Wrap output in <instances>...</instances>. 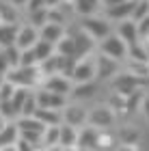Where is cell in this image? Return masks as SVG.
Instances as JSON below:
<instances>
[{"instance_id":"1","label":"cell","mask_w":149,"mask_h":151,"mask_svg":"<svg viewBox=\"0 0 149 151\" xmlns=\"http://www.w3.org/2000/svg\"><path fill=\"white\" fill-rule=\"evenodd\" d=\"M39 78H41L39 67H13L6 71V80L17 88H32Z\"/></svg>"},{"instance_id":"2","label":"cell","mask_w":149,"mask_h":151,"mask_svg":"<svg viewBox=\"0 0 149 151\" xmlns=\"http://www.w3.org/2000/svg\"><path fill=\"white\" fill-rule=\"evenodd\" d=\"M99 54H104V56H108V58H112V60L119 63V60L127 58V45H125V41L119 35L110 32L106 39L99 41Z\"/></svg>"},{"instance_id":"3","label":"cell","mask_w":149,"mask_h":151,"mask_svg":"<svg viewBox=\"0 0 149 151\" xmlns=\"http://www.w3.org/2000/svg\"><path fill=\"white\" fill-rule=\"evenodd\" d=\"M80 28H82L86 35L93 39V41H101V39H106V37L112 32L110 22H108L106 17H95V15L84 17V19H82V26H80Z\"/></svg>"},{"instance_id":"4","label":"cell","mask_w":149,"mask_h":151,"mask_svg":"<svg viewBox=\"0 0 149 151\" xmlns=\"http://www.w3.org/2000/svg\"><path fill=\"white\" fill-rule=\"evenodd\" d=\"M140 84H143V78L132 73H117V78H112V88L123 97H130L132 93H136Z\"/></svg>"},{"instance_id":"5","label":"cell","mask_w":149,"mask_h":151,"mask_svg":"<svg viewBox=\"0 0 149 151\" xmlns=\"http://www.w3.org/2000/svg\"><path fill=\"white\" fill-rule=\"evenodd\" d=\"M86 123H89L91 127H95V129H106V127H110L112 123H114V112H112V108H108V106H97V108H93V110L89 112Z\"/></svg>"},{"instance_id":"6","label":"cell","mask_w":149,"mask_h":151,"mask_svg":"<svg viewBox=\"0 0 149 151\" xmlns=\"http://www.w3.org/2000/svg\"><path fill=\"white\" fill-rule=\"evenodd\" d=\"M60 116H63V123H67V125H71V127L80 129V127H84V125H86L89 112H86L82 106L69 104V106H65L63 110H60Z\"/></svg>"},{"instance_id":"7","label":"cell","mask_w":149,"mask_h":151,"mask_svg":"<svg viewBox=\"0 0 149 151\" xmlns=\"http://www.w3.org/2000/svg\"><path fill=\"white\" fill-rule=\"evenodd\" d=\"M69 80L73 82V84H82V82H93V80H95V63H93V60L78 58Z\"/></svg>"},{"instance_id":"8","label":"cell","mask_w":149,"mask_h":151,"mask_svg":"<svg viewBox=\"0 0 149 151\" xmlns=\"http://www.w3.org/2000/svg\"><path fill=\"white\" fill-rule=\"evenodd\" d=\"M35 99H37V106L39 108H50V110H63V108L67 106L65 104V95L45 91V88L35 91Z\"/></svg>"},{"instance_id":"9","label":"cell","mask_w":149,"mask_h":151,"mask_svg":"<svg viewBox=\"0 0 149 151\" xmlns=\"http://www.w3.org/2000/svg\"><path fill=\"white\" fill-rule=\"evenodd\" d=\"M97 147H99V129H95V127L78 129L76 151H97Z\"/></svg>"},{"instance_id":"10","label":"cell","mask_w":149,"mask_h":151,"mask_svg":"<svg viewBox=\"0 0 149 151\" xmlns=\"http://www.w3.org/2000/svg\"><path fill=\"white\" fill-rule=\"evenodd\" d=\"M93 63H95V78L97 80H108V78H114V76L119 73V63L104 56V54H99L97 58H93Z\"/></svg>"},{"instance_id":"11","label":"cell","mask_w":149,"mask_h":151,"mask_svg":"<svg viewBox=\"0 0 149 151\" xmlns=\"http://www.w3.org/2000/svg\"><path fill=\"white\" fill-rule=\"evenodd\" d=\"M41 88H45V91H52V93H58V95H69L71 93V88H73V82L69 78H65V76H58V73H54V76H48V78L43 80V84Z\"/></svg>"},{"instance_id":"12","label":"cell","mask_w":149,"mask_h":151,"mask_svg":"<svg viewBox=\"0 0 149 151\" xmlns=\"http://www.w3.org/2000/svg\"><path fill=\"white\" fill-rule=\"evenodd\" d=\"M37 41H39V28H35V26H30V24L19 26L17 37H15V47L17 50H30Z\"/></svg>"},{"instance_id":"13","label":"cell","mask_w":149,"mask_h":151,"mask_svg":"<svg viewBox=\"0 0 149 151\" xmlns=\"http://www.w3.org/2000/svg\"><path fill=\"white\" fill-rule=\"evenodd\" d=\"M71 39H73V43H76V58H86L93 52V47H95V41L86 35L82 28L73 32Z\"/></svg>"},{"instance_id":"14","label":"cell","mask_w":149,"mask_h":151,"mask_svg":"<svg viewBox=\"0 0 149 151\" xmlns=\"http://www.w3.org/2000/svg\"><path fill=\"white\" fill-rule=\"evenodd\" d=\"M63 37H65V26H63V24L45 22L41 28H39V39H41V41H48V43H52V45H56Z\"/></svg>"},{"instance_id":"15","label":"cell","mask_w":149,"mask_h":151,"mask_svg":"<svg viewBox=\"0 0 149 151\" xmlns=\"http://www.w3.org/2000/svg\"><path fill=\"white\" fill-rule=\"evenodd\" d=\"M134 2L136 0H123V2L106 9V19H117V22H123V19H130L132 17V11H134Z\"/></svg>"},{"instance_id":"16","label":"cell","mask_w":149,"mask_h":151,"mask_svg":"<svg viewBox=\"0 0 149 151\" xmlns=\"http://www.w3.org/2000/svg\"><path fill=\"white\" fill-rule=\"evenodd\" d=\"M76 142H78V129L67 125V123H60L58 125V147L69 151V149H76Z\"/></svg>"},{"instance_id":"17","label":"cell","mask_w":149,"mask_h":151,"mask_svg":"<svg viewBox=\"0 0 149 151\" xmlns=\"http://www.w3.org/2000/svg\"><path fill=\"white\" fill-rule=\"evenodd\" d=\"M117 35L125 41V45H134V43H138V41H140L138 26H136V22H132V19H123V22H119Z\"/></svg>"},{"instance_id":"18","label":"cell","mask_w":149,"mask_h":151,"mask_svg":"<svg viewBox=\"0 0 149 151\" xmlns=\"http://www.w3.org/2000/svg\"><path fill=\"white\" fill-rule=\"evenodd\" d=\"M17 30H19V24H4V22H0V50L15 45Z\"/></svg>"},{"instance_id":"19","label":"cell","mask_w":149,"mask_h":151,"mask_svg":"<svg viewBox=\"0 0 149 151\" xmlns=\"http://www.w3.org/2000/svg\"><path fill=\"white\" fill-rule=\"evenodd\" d=\"M32 116H35L37 121H41L45 127L60 125V123H63V116H60V110H50V108H37Z\"/></svg>"},{"instance_id":"20","label":"cell","mask_w":149,"mask_h":151,"mask_svg":"<svg viewBox=\"0 0 149 151\" xmlns=\"http://www.w3.org/2000/svg\"><path fill=\"white\" fill-rule=\"evenodd\" d=\"M19 138V129L15 125V121H6L2 123V127H0V147H9V145H15Z\"/></svg>"},{"instance_id":"21","label":"cell","mask_w":149,"mask_h":151,"mask_svg":"<svg viewBox=\"0 0 149 151\" xmlns=\"http://www.w3.org/2000/svg\"><path fill=\"white\" fill-rule=\"evenodd\" d=\"M99 4L101 0H73V11L82 17H89V15H95Z\"/></svg>"},{"instance_id":"22","label":"cell","mask_w":149,"mask_h":151,"mask_svg":"<svg viewBox=\"0 0 149 151\" xmlns=\"http://www.w3.org/2000/svg\"><path fill=\"white\" fill-rule=\"evenodd\" d=\"M54 54H58V56H71V58H76V43H73L71 35H65L56 45H54Z\"/></svg>"},{"instance_id":"23","label":"cell","mask_w":149,"mask_h":151,"mask_svg":"<svg viewBox=\"0 0 149 151\" xmlns=\"http://www.w3.org/2000/svg\"><path fill=\"white\" fill-rule=\"evenodd\" d=\"M95 91H97V86H95V80H93V82L73 84V88H71L69 95H73L76 99H89V97H93V93H95Z\"/></svg>"},{"instance_id":"24","label":"cell","mask_w":149,"mask_h":151,"mask_svg":"<svg viewBox=\"0 0 149 151\" xmlns=\"http://www.w3.org/2000/svg\"><path fill=\"white\" fill-rule=\"evenodd\" d=\"M17 6H13L11 2H0V22L4 24H17Z\"/></svg>"},{"instance_id":"25","label":"cell","mask_w":149,"mask_h":151,"mask_svg":"<svg viewBox=\"0 0 149 151\" xmlns=\"http://www.w3.org/2000/svg\"><path fill=\"white\" fill-rule=\"evenodd\" d=\"M32 52H35L37 60H39V63H41V60L50 58L52 54H54V45H52V43H48V41H41V39H39L37 43L32 45Z\"/></svg>"},{"instance_id":"26","label":"cell","mask_w":149,"mask_h":151,"mask_svg":"<svg viewBox=\"0 0 149 151\" xmlns=\"http://www.w3.org/2000/svg\"><path fill=\"white\" fill-rule=\"evenodd\" d=\"M127 56L130 60H140V63H149V54H147V47L140 43H134V45H127Z\"/></svg>"},{"instance_id":"27","label":"cell","mask_w":149,"mask_h":151,"mask_svg":"<svg viewBox=\"0 0 149 151\" xmlns=\"http://www.w3.org/2000/svg\"><path fill=\"white\" fill-rule=\"evenodd\" d=\"M56 145H58V125L45 127V132H43V136H41V149L56 147Z\"/></svg>"},{"instance_id":"28","label":"cell","mask_w":149,"mask_h":151,"mask_svg":"<svg viewBox=\"0 0 149 151\" xmlns=\"http://www.w3.org/2000/svg\"><path fill=\"white\" fill-rule=\"evenodd\" d=\"M149 15V0H136L134 2V11H132V22H140L143 17Z\"/></svg>"},{"instance_id":"29","label":"cell","mask_w":149,"mask_h":151,"mask_svg":"<svg viewBox=\"0 0 149 151\" xmlns=\"http://www.w3.org/2000/svg\"><path fill=\"white\" fill-rule=\"evenodd\" d=\"M37 99H35V91H30L28 93V97L24 99V104H22V112H19V116H32L37 110Z\"/></svg>"},{"instance_id":"30","label":"cell","mask_w":149,"mask_h":151,"mask_svg":"<svg viewBox=\"0 0 149 151\" xmlns=\"http://www.w3.org/2000/svg\"><path fill=\"white\" fill-rule=\"evenodd\" d=\"M39 65V60L35 56V52H32V47L30 50H19V65L17 67H37Z\"/></svg>"},{"instance_id":"31","label":"cell","mask_w":149,"mask_h":151,"mask_svg":"<svg viewBox=\"0 0 149 151\" xmlns=\"http://www.w3.org/2000/svg\"><path fill=\"white\" fill-rule=\"evenodd\" d=\"M0 52H2V56L6 58V63H9V67H11V69L19 65V50H17L15 45H11V47H4V50H0Z\"/></svg>"},{"instance_id":"32","label":"cell","mask_w":149,"mask_h":151,"mask_svg":"<svg viewBox=\"0 0 149 151\" xmlns=\"http://www.w3.org/2000/svg\"><path fill=\"white\" fill-rule=\"evenodd\" d=\"M28 17H30V26H35V28H41V26L48 22V9H41V11L28 13Z\"/></svg>"},{"instance_id":"33","label":"cell","mask_w":149,"mask_h":151,"mask_svg":"<svg viewBox=\"0 0 149 151\" xmlns=\"http://www.w3.org/2000/svg\"><path fill=\"white\" fill-rule=\"evenodd\" d=\"M17 86H13L9 80H4L2 84H0V101H9L13 97V93H15Z\"/></svg>"},{"instance_id":"34","label":"cell","mask_w":149,"mask_h":151,"mask_svg":"<svg viewBox=\"0 0 149 151\" xmlns=\"http://www.w3.org/2000/svg\"><path fill=\"white\" fill-rule=\"evenodd\" d=\"M136 26H138V37H140V39H143V37H149V15L143 17L140 22H136Z\"/></svg>"},{"instance_id":"35","label":"cell","mask_w":149,"mask_h":151,"mask_svg":"<svg viewBox=\"0 0 149 151\" xmlns=\"http://www.w3.org/2000/svg\"><path fill=\"white\" fill-rule=\"evenodd\" d=\"M121 138L125 140L123 145H134V142L138 140V134L136 132H130V129H123V132H121Z\"/></svg>"},{"instance_id":"36","label":"cell","mask_w":149,"mask_h":151,"mask_svg":"<svg viewBox=\"0 0 149 151\" xmlns=\"http://www.w3.org/2000/svg\"><path fill=\"white\" fill-rule=\"evenodd\" d=\"M15 151H37V147L30 145V142L24 140V138H17V142H15Z\"/></svg>"},{"instance_id":"37","label":"cell","mask_w":149,"mask_h":151,"mask_svg":"<svg viewBox=\"0 0 149 151\" xmlns=\"http://www.w3.org/2000/svg\"><path fill=\"white\" fill-rule=\"evenodd\" d=\"M26 9H28V13H35V11L45 9V4H43V0H28V2H26Z\"/></svg>"},{"instance_id":"38","label":"cell","mask_w":149,"mask_h":151,"mask_svg":"<svg viewBox=\"0 0 149 151\" xmlns=\"http://www.w3.org/2000/svg\"><path fill=\"white\" fill-rule=\"evenodd\" d=\"M63 2V0H43V4H45V9H56V6Z\"/></svg>"},{"instance_id":"39","label":"cell","mask_w":149,"mask_h":151,"mask_svg":"<svg viewBox=\"0 0 149 151\" xmlns=\"http://www.w3.org/2000/svg\"><path fill=\"white\" fill-rule=\"evenodd\" d=\"M26 2H28V0H11V4H13V6H24Z\"/></svg>"},{"instance_id":"40","label":"cell","mask_w":149,"mask_h":151,"mask_svg":"<svg viewBox=\"0 0 149 151\" xmlns=\"http://www.w3.org/2000/svg\"><path fill=\"white\" fill-rule=\"evenodd\" d=\"M143 110H145L147 119H149V99H145V101H143Z\"/></svg>"},{"instance_id":"41","label":"cell","mask_w":149,"mask_h":151,"mask_svg":"<svg viewBox=\"0 0 149 151\" xmlns=\"http://www.w3.org/2000/svg\"><path fill=\"white\" fill-rule=\"evenodd\" d=\"M0 151H15V145H9V147H0Z\"/></svg>"},{"instance_id":"42","label":"cell","mask_w":149,"mask_h":151,"mask_svg":"<svg viewBox=\"0 0 149 151\" xmlns=\"http://www.w3.org/2000/svg\"><path fill=\"white\" fill-rule=\"evenodd\" d=\"M45 151H65V149H63V147H58V145H56V147H48V149H45Z\"/></svg>"},{"instance_id":"43","label":"cell","mask_w":149,"mask_h":151,"mask_svg":"<svg viewBox=\"0 0 149 151\" xmlns=\"http://www.w3.org/2000/svg\"><path fill=\"white\" fill-rule=\"evenodd\" d=\"M37 151H45V149H37Z\"/></svg>"}]
</instances>
